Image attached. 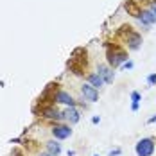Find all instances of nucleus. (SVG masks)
Wrapping results in <instances>:
<instances>
[{
  "label": "nucleus",
  "mask_w": 156,
  "mask_h": 156,
  "mask_svg": "<svg viewBox=\"0 0 156 156\" xmlns=\"http://www.w3.org/2000/svg\"><path fill=\"white\" fill-rule=\"evenodd\" d=\"M120 32H122V34L126 36V40H127V47L131 48V50H136V48L140 47V43H142V36H140V34H136V32L131 31V27H129V25H124Z\"/></svg>",
  "instance_id": "f257e3e1"
},
{
  "label": "nucleus",
  "mask_w": 156,
  "mask_h": 156,
  "mask_svg": "<svg viewBox=\"0 0 156 156\" xmlns=\"http://www.w3.org/2000/svg\"><path fill=\"white\" fill-rule=\"evenodd\" d=\"M136 156H151L154 153V142L151 140V138H142L138 144H136Z\"/></svg>",
  "instance_id": "f03ea898"
},
{
  "label": "nucleus",
  "mask_w": 156,
  "mask_h": 156,
  "mask_svg": "<svg viewBox=\"0 0 156 156\" xmlns=\"http://www.w3.org/2000/svg\"><path fill=\"white\" fill-rule=\"evenodd\" d=\"M127 61V54L126 52H122V50H111V48H108V63L113 66V68H117L119 65H122V63Z\"/></svg>",
  "instance_id": "7ed1b4c3"
},
{
  "label": "nucleus",
  "mask_w": 156,
  "mask_h": 156,
  "mask_svg": "<svg viewBox=\"0 0 156 156\" xmlns=\"http://www.w3.org/2000/svg\"><path fill=\"white\" fill-rule=\"evenodd\" d=\"M138 20H140L142 25H145V27H149V25L156 23V4H154V2L151 4V7H149V9L142 11V15H140Z\"/></svg>",
  "instance_id": "20e7f679"
},
{
  "label": "nucleus",
  "mask_w": 156,
  "mask_h": 156,
  "mask_svg": "<svg viewBox=\"0 0 156 156\" xmlns=\"http://www.w3.org/2000/svg\"><path fill=\"white\" fill-rule=\"evenodd\" d=\"M70 135H72V129H70L68 126L56 124L52 127V136H54L56 140H65V138H68Z\"/></svg>",
  "instance_id": "39448f33"
},
{
  "label": "nucleus",
  "mask_w": 156,
  "mask_h": 156,
  "mask_svg": "<svg viewBox=\"0 0 156 156\" xmlns=\"http://www.w3.org/2000/svg\"><path fill=\"white\" fill-rule=\"evenodd\" d=\"M81 94L83 97L86 99V101H90V102H97V99H99V94H97V88H94L90 83L88 84H83L81 86Z\"/></svg>",
  "instance_id": "423d86ee"
},
{
  "label": "nucleus",
  "mask_w": 156,
  "mask_h": 156,
  "mask_svg": "<svg viewBox=\"0 0 156 156\" xmlns=\"http://www.w3.org/2000/svg\"><path fill=\"white\" fill-rule=\"evenodd\" d=\"M54 101L61 102V104H66V106H76V101L72 99V95H68L66 92H58L54 95Z\"/></svg>",
  "instance_id": "0eeeda50"
},
{
  "label": "nucleus",
  "mask_w": 156,
  "mask_h": 156,
  "mask_svg": "<svg viewBox=\"0 0 156 156\" xmlns=\"http://www.w3.org/2000/svg\"><path fill=\"white\" fill-rule=\"evenodd\" d=\"M65 117L70 120V124H77L79 120H81V115H79V111L74 106H68V109L65 111Z\"/></svg>",
  "instance_id": "6e6552de"
},
{
  "label": "nucleus",
  "mask_w": 156,
  "mask_h": 156,
  "mask_svg": "<svg viewBox=\"0 0 156 156\" xmlns=\"http://www.w3.org/2000/svg\"><path fill=\"white\" fill-rule=\"evenodd\" d=\"M43 117L50 119V120H61L63 117H65V113L58 111V109H52V108H45L43 109Z\"/></svg>",
  "instance_id": "1a4fd4ad"
},
{
  "label": "nucleus",
  "mask_w": 156,
  "mask_h": 156,
  "mask_svg": "<svg viewBox=\"0 0 156 156\" xmlns=\"http://www.w3.org/2000/svg\"><path fill=\"white\" fill-rule=\"evenodd\" d=\"M97 72H99L101 77L104 79V83H111V81H113V72L109 70L106 65H99V70H97Z\"/></svg>",
  "instance_id": "9d476101"
},
{
  "label": "nucleus",
  "mask_w": 156,
  "mask_h": 156,
  "mask_svg": "<svg viewBox=\"0 0 156 156\" xmlns=\"http://www.w3.org/2000/svg\"><path fill=\"white\" fill-rule=\"evenodd\" d=\"M126 11L131 16H136V18H140V15H142V9H138V5H136L133 0H127V2H126Z\"/></svg>",
  "instance_id": "9b49d317"
},
{
  "label": "nucleus",
  "mask_w": 156,
  "mask_h": 156,
  "mask_svg": "<svg viewBox=\"0 0 156 156\" xmlns=\"http://www.w3.org/2000/svg\"><path fill=\"white\" fill-rule=\"evenodd\" d=\"M47 151H48L52 156H58L59 153H61V144H58L56 140L47 142Z\"/></svg>",
  "instance_id": "f8f14e48"
},
{
  "label": "nucleus",
  "mask_w": 156,
  "mask_h": 156,
  "mask_svg": "<svg viewBox=\"0 0 156 156\" xmlns=\"http://www.w3.org/2000/svg\"><path fill=\"white\" fill-rule=\"evenodd\" d=\"M88 83H90L94 88H101V86L104 84V79L101 77L99 74H90V76H88Z\"/></svg>",
  "instance_id": "ddd939ff"
},
{
  "label": "nucleus",
  "mask_w": 156,
  "mask_h": 156,
  "mask_svg": "<svg viewBox=\"0 0 156 156\" xmlns=\"http://www.w3.org/2000/svg\"><path fill=\"white\" fill-rule=\"evenodd\" d=\"M140 99H142V95L138 94V92H133V94H131V101H133V102H131V109H133V111L138 109V106H140Z\"/></svg>",
  "instance_id": "4468645a"
},
{
  "label": "nucleus",
  "mask_w": 156,
  "mask_h": 156,
  "mask_svg": "<svg viewBox=\"0 0 156 156\" xmlns=\"http://www.w3.org/2000/svg\"><path fill=\"white\" fill-rule=\"evenodd\" d=\"M147 83H149L151 86H154V84H156V74H151V76L147 77Z\"/></svg>",
  "instance_id": "2eb2a0df"
},
{
  "label": "nucleus",
  "mask_w": 156,
  "mask_h": 156,
  "mask_svg": "<svg viewBox=\"0 0 156 156\" xmlns=\"http://www.w3.org/2000/svg\"><path fill=\"white\" fill-rule=\"evenodd\" d=\"M119 154H120V149H115V151L109 153V156H119Z\"/></svg>",
  "instance_id": "dca6fc26"
},
{
  "label": "nucleus",
  "mask_w": 156,
  "mask_h": 156,
  "mask_svg": "<svg viewBox=\"0 0 156 156\" xmlns=\"http://www.w3.org/2000/svg\"><path fill=\"white\" fill-rule=\"evenodd\" d=\"M124 68H133V63H131V61H126L124 63Z\"/></svg>",
  "instance_id": "f3484780"
},
{
  "label": "nucleus",
  "mask_w": 156,
  "mask_h": 156,
  "mask_svg": "<svg viewBox=\"0 0 156 156\" xmlns=\"http://www.w3.org/2000/svg\"><path fill=\"white\" fill-rule=\"evenodd\" d=\"M99 120H101L99 117H94V119H92V122H94V124H99Z\"/></svg>",
  "instance_id": "a211bd4d"
},
{
  "label": "nucleus",
  "mask_w": 156,
  "mask_h": 156,
  "mask_svg": "<svg viewBox=\"0 0 156 156\" xmlns=\"http://www.w3.org/2000/svg\"><path fill=\"white\" fill-rule=\"evenodd\" d=\"M147 122H149V124H153V122H156V115H154V117H151V119H149Z\"/></svg>",
  "instance_id": "6ab92c4d"
},
{
  "label": "nucleus",
  "mask_w": 156,
  "mask_h": 156,
  "mask_svg": "<svg viewBox=\"0 0 156 156\" xmlns=\"http://www.w3.org/2000/svg\"><path fill=\"white\" fill-rule=\"evenodd\" d=\"M40 156H52V154H50V153H41Z\"/></svg>",
  "instance_id": "aec40b11"
},
{
  "label": "nucleus",
  "mask_w": 156,
  "mask_h": 156,
  "mask_svg": "<svg viewBox=\"0 0 156 156\" xmlns=\"http://www.w3.org/2000/svg\"><path fill=\"white\" fill-rule=\"evenodd\" d=\"M94 156H99V154H94Z\"/></svg>",
  "instance_id": "412c9836"
}]
</instances>
